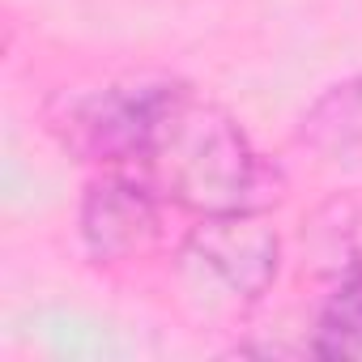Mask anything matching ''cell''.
I'll return each instance as SVG.
<instances>
[{"label":"cell","mask_w":362,"mask_h":362,"mask_svg":"<svg viewBox=\"0 0 362 362\" xmlns=\"http://www.w3.org/2000/svg\"><path fill=\"white\" fill-rule=\"evenodd\" d=\"M132 175H141L162 201L201 218L260 209L269 201V170L239 119L184 81L158 86Z\"/></svg>","instance_id":"obj_1"},{"label":"cell","mask_w":362,"mask_h":362,"mask_svg":"<svg viewBox=\"0 0 362 362\" xmlns=\"http://www.w3.org/2000/svg\"><path fill=\"white\" fill-rule=\"evenodd\" d=\"M158 86L162 81H128L77 94L52 115V128L60 132L64 149H73L81 162H98L107 170H132Z\"/></svg>","instance_id":"obj_2"},{"label":"cell","mask_w":362,"mask_h":362,"mask_svg":"<svg viewBox=\"0 0 362 362\" xmlns=\"http://www.w3.org/2000/svg\"><path fill=\"white\" fill-rule=\"evenodd\" d=\"M162 197L132 170H111L86 188L81 239L103 264L136 260L162 239Z\"/></svg>","instance_id":"obj_3"},{"label":"cell","mask_w":362,"mask_h":362,"mask_svg":"<svg viewBox=\"0 0 362 362\" xmlns=\"http://www.w3.org/2000/svg\"><path fill=\"white\" fill-rule=\"evenodd\" d=\"M188 252L239 298H260L281 264V239L273 226H264L260 209L201 218L188 235Z\"/></svg>","instance_id":"obj_4"},{"label":"cell","mask_w":362,"mask_h":362,"mask_svg":"<svg viewBox=\"0 0 362 362\" xmlns=\"http://www.w3.org/2000/svg\"><path fill=\"white\" fill-rule=\"evenodd\" d=\"M311 349L320 358H362V260L328 294V303L315 320Z\"/></svg>","instance_id":"obj_5"},{"label":"cell","mask_w":362,"mask_h":362,"mask_svg":"<svg viewBox=\"0 0 362 362\" xmlns=\"http://www.w3.org/2000/svg\"><path fill=\"white\" fill-rule=\"evenodd\" d=\"M303 141L315 149H349L362 141V77L332 86L303 115Z\"/></svg>","instance_id":"obj_6"}]
</instances>
